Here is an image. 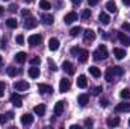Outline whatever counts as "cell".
Wrapping results in <instances>:
<instances>
[{
    "mask_svg": "<svg viewBox=\"0 0 130 129\" xmlns=\"http://www.w3.org/2000/svg\"><path fill=\"white\" fill-rule=\"evenodd\" d=\"M94 59L95 61H101V59H106L107 58V49H106V46L104 44H101V46H98V49L94 52Z\"/></svg>",
    "mask_w": 130,
    "mask_h": 129,
    "instance_id": "6da1fadb",
    "label": "cell"
},
{
    "mask_svg": "<svg viewBox=\"0 0 130 129\" xmlns=\"http://www.w3.org/2000/svg\"><path fill=\"white\" fill-rule=\"evenodd\" d=\"M14 88L17 91H26V90H29V82H26V81H17L14 84Z\"/></svg>",
    "mask_w": 130,
    "mask_h": 129,
    "instance_id": "7a4b0ae2",
    "label": "cell"
},
{
    "mask_svg": "<svg viewBox=\"0 0 130 129\" xmlns=\"http://www.w3.org/2000/svg\"><path fill=\"white\" fill-rule=\"evenodd\" d=\"M117 112H130V103L129 102H121L115 106Z\"/></svg>",
    "mask_w": 130,
    "mask_h": 129,
    "instance_id": "3957f363",
    "label": "cell"
},
{
    "mask_svg": "<svg viewBox=\"0 0 130 129\" xmlns=\"http://www.w3.org/2000/svg\"><path fill=\"white\" fill-rule=\"evenodd\" d=\"M95 40V32L94 31H91V29H88V31H85L83 32V41L88 44V43H92Z\"/></svg>",
    "mask_w": 130,
    "mask_h": 129,
    "instance_id": "277c9868",
    "label": "cell"
},
{
    "mask_svg": "<svg viewBox=\"0 0 130 129\" xmlns=\"http://www.w3.org/2000/svg\"><path fill=\"white\" fill-rule=\"evenodd\" d=\"M70 87H71V82H70L67 78L61 79V82H59V91H61V93H67V91L70 90Z\"/></svg>",
    "mask_w": 130,
    "mask_h": 129,
    "instance_id": "5b68a950",
    "label": "cell"
},
{
    "mask_svg": "<svg viewBox=\"0 0 130 129\" xmlns=\"http://www.w3.org/2000/svg\"><path fill=\"white\" fill-rule=\"evenodd\" d=\"M21 123H23V126H30L33 123V115L29 114V112L23 114V115H21Z\"/></svg>",
    "mask_w": 130,
    "mask_h": 129,
    "instance_id": "8992f818",
    "label": "cell"
},
{
    "mask_svg": "<svg viewBox=\"0 0 130 129\" xmlns=\"http://www.w3.org/2000/svg\"><path fill=\"white\" fill-rule=\"evenodd\" d=\"M36 24H38V20H36L35 17H30V15H29V17L26 18V21H24V28H26V29H33Z\"/></svg>",
    "mask_w": 130,
    "mask_h": 129,
    "instance_id": "52a82bcc",
    "label": "cell"
},
{
    "mask_svg": "<svg viewBox=\"0 0 130 129\" xmlns=\"http://www.w3.org/2000/svg\"><path fill=\"white\" fill-rule=\"evenodd\" d=\"M41 41H42V36L39 33H35V35L29 36V44L30 46H38V44H41Z\"/></svg>",
    "mask_w": 130,
    "mask_h": 129,
    "instance_id": "ba28073f",
    "label": "cell"
},
{
    "mask_svg": "<svg viewBox=\"0 0 130 129\" xmlns=\"http://www.w3.org/2000/svg\"><path fill=\"white\" fill-rule=\"evenodd\" d=\"M48 49H50L52 52H56V50L59 49V40H58V38H50V40H48Z\"/></svg>",
    "mask_w": 130,
    "mask_h": 129,
    "instance_id": "9c48e42d",
    "label": "cell"
},
{
    "mask_svg": "<svg viewBox=\"0 0 130 129\" xmlns=\"http://www.w3.org/2000/svg\"><path fill=\"white\" fill-rule=\"evenodd\" d=\"M38 91H39V93H42V94H50V93H53V88H52L50 85L39 84V85H38Z\"/></svg>",
    "mask_w": 130,
    "mask_h": 129,
    "instance_id": "30bf717a",
    "label": "cell"
},
{
    "mask_svg": "<svg viewBox=\"0 0 130 129\" xmlns=\"http://www.w3.org/2000/svg\"><path fill=\"white\" fill-rule=\"evenodd\" d=\"M62 70H64L67 74H74V67H73V64H71L70 61H64V64H62Z\"/></svg>",
    "mask_w": 130,
    "mask_h": 129,
    "instance_id": "8fae6325",
    "label": "cell"
},
{
    "mask_svg": "<svg viewBox=\"0 0 130 129\" xmlns=\"http://www.w3.org/2000/svg\"><path fill=\"white\" fill-rule=\"evenodd\" d=\"M76 20H77V14H76V12H68V14L64 17L65 24H71V23L76 21Z\"/></svg>",
    "mask_w": 130,
    "mask_h": 129,
    "instance_id": "7c38bea8",
    "label": "cell"
},
{
    "mask_svg": "<svg viewBox=\"0 0 130 129\" xmlns=\"http://www.w3.org/2000/svg\"><path fill=\"white\" fill-rule=\"evenodd\" d=\"M64 106H65V102H64V100L56 102V105H55V115H61V114L64 112Z\"/></svg>",
    "mask_w": 130,
    "mask_h": 129,
    "instance_id": "4fadbf2b",
    "label": "cell"
},
{
    "mask_svg": "<svg viewBox=\"0 0 130 129\" xmlns=\"http://www.w3.org/2000/svg\"><path fill=\"white\" fill-rule=\"evenodd\" d=\"M77 87L79 88H86L88 87V81H86V76L85 74H80L77 78Z\"/></svg>",
    "mask_w": 130,
    "mask_h": 129,
    "instance_id": "5bb4252c",
    "label": "cell"
},
{
    "mask_svg": "<svg viewBox=\"0 0 130 129\" xmlns=\"http://www.w3.org/2000/svg\"><path fill=\"white\" fill-rule=\"evenodd\" d=\"M118 40L121 41V44H124V46H130V36H127L124 32H118Z\"/></svg>",
    "mask_w": 130,
    "mask_h": 129,
    "instance_id": "9a60e30c",
    "label": "cell"
},
{
    "mask_svg": "<svg viewBox=\"0 0 130 129\" xmlns=\"http://www.w3.org/2000/svg\"><path fill=\"white\" fill-rule=\"evenodd\" d=\"M41 21H42L44 24L50 26V24H53V15H50V14H42V15H41Z\"/></svg>",
    "mask_w": 130,
    "mask_h": 129,
    "instance_id": "2e32d148",
    "label": "cell"
},
{
    "mask_svg": "<svg viewBox=\"0 0 130 129\" xmlns=\"http://www.w3.org/2000/svg\"><path fill=\"white\" fill-rule=\"evenodd\" d=\"M113 56H115L117 59H123V58L126 56V50H124V49H118V47H115V49H113Z\"/></svg>",
    "mask_w": 130,
    "mask_h": 129,
    "instance_id": "e0dca14e",
    "label": "cell"
},
{
    "mask_svg": "<svg viewBox=\"0 0 130 129\" xmlns=\"http://www.w3.org/2000/svg\"><path fill=\"white\" fill-rule=\"evenodd\" d=\"M11 102H12V105H15L17 108L23 106V100H21V97L17 96V94H12V96H11Z\"/></svg>",
    "mask_w": 130,
    "mask_h": 129,
    "instance_id": "ac0fdd59",
    "label": "cell"
},
{
    "mask_svg": "<svg viewBox=\"0 0 130 129\" xmlns=\"http://www.w3.org/2000/svg\"><path fill=\"white\" fill-rule=\"evenodd\" d=\"M106 123H107V126H109V128H115V126H118V125H120V119H118V117H109Z\"/></svg>",
    "mask_w": 130,
    "mask_h": 129,
    "instance_id": "d6986e66",
    "label": "cell"
},
{
    "mask_svg": "<svg viewBox=\"0 0 130 129\" xmlns=\"http://www.w3.org/2000/svg\"><path fill=\"white\" fill-rule=\"evenodd\" d=\"M77 102H79L80 106H85V105H88V102H89V96H88V94H80V96L77 97Z\"/></svg>",
    "mask_w": 130,
    "mask_h": 129,
    "instance_id": "ffe728a7",
    "label": "cell"
},
{
    "mask_svg": "<svg viewBox=\"0 0 130 129\" xmlns=\"http://www.w3.org/2000/svg\"><path fill=\"white\" fill-rule=\"evenodd\" d=\"M88 55H89V53H88V50H82V49H80V52H79L77 58H79V61H80V62H86V61H88Z\"/></svg>",
    "mask_w": 130,
    "mask_h": 129,
    "instance_id": "44dd1931",
    "label": "cell"
},
{
    "mask_svg": "<svg viewBox=\"0 0 130 129\" xmlns=\"http://www.w3.org/2000/svg\"><path fill=\"white\" fill-rule=\"evenodd\" d=\"M33 111H35V114H36V115H44V114H45V105H44V103L36 105Z\"/></svg>",
    "mask_w": 130,
    "mask_h": 129,
    "instance_id": "7402d4cb",
    "label": "cell"
},
{
    "mask_svg": "<svg viewBox=\"0 0 130 129\" xmlns=\"http://www.w3.org/2000/svg\"><path fill=\"white\" fill-rule=\"evenodd\" d=\"M98 20H100L103 24H109V23H110V18H109V15H107L106 12H100V15H98Z\"/></svg>",
    "mask_w": 130,
    "mask_h": 129,
    "instance_id": "603a6c76",
    "label": "cell"
},
{
    "mask_svg": "<svg viewBox=\"0 0 130 129\" xmlns=\"http://www.w3.org/2000/svg\"><path fill=\"white\" fill-rule=\"evenodd\" d=\"M26 56H27V55H26L24 52H18V53L15 55V61H17L18 64H23V62L26 61Z\"/></svg>",
    "mask_w": 130,
    "mask_h": 129,
    "instance_id": "cb8c5ba5",
    "label": "cell"
},
{
    "mask_svg": "<svg viewBox=\"0 0 130 129\" xmlns=\"http://www.w3.org/2000/svg\"><path fill=\"white\" fill-rule=\"evenodd\" d=\"M113 76H115V74H113L112 67H110V68H107V70H106V74H104L106 81H107V82H113Z\"/></svg>",
    "mask_w": 130,
    "mask_h": 129,
    "instance_id": "d4e9b609",
    "label": "cell"
},
{
    "mask_svg": "<svg viewBox=\"0 0 130 129\" xmlns=\"http://www.w3.org/2000/svg\"><path fill=\"white\" fill-rule=\"evenodd\" d=\"M39 8H41L42 11H48V9L52 8V5H50L48 0H41V2H39Z\"/></svg>",
    "mask_w": 130,
    "mask_h": 129,
    "instance_id": "484cf974",
    "label": "cell"
},
{
    "mask_svg": "<svg viewBox=\"0 0 130 129\" xmlns=\"http://www.w3.org/2000/svg\"><path fill=\"white\" fill-rule=\"evenodd\" d=\"M29 76H30L32 79H36V78L39 76V68H36V67L29 68Z\"/></svg>",
    "mask_w": 130,
    "mask_h": 129,
    "instance_id": "4316f807",
    "label": "cell"
},
{
    "mask_svg": "<svg viewBox=\"0 0 130 129\" xmlns=\"http://www.w3.org/2000/svg\"><path fill=\"white\" fill-rule=\"evenodd\" d=\"M106 9L109 11V12H117V5H115V2H107L106 3Z\"/></svg>",
    "mask_w": 130,
    "mask_h": 129,
    "instance_id": "83f0119b",
    "label": "cell"
},
{
    "mask_svg": "<svg viewBox=\"0 0 130 129\" xmlns=\"http://www.w3.org/2000/svg\"><path fill=\"white\" fill-rule=\"evenodd\" d=\"M6 26L11 28V29H15V28L18 26V21H17L15 18H9V20H6Z\"/></svg>",
    "mask_w": 130,
    "mask_h": 129,
    "instance_id": "f1b7e54d",
    "label": "cell"
},
{
    "mask_svg": "<svg viewBox=\"0 0 130 129\" xmlns=\"http://www.w3.org/2000/svg\"><path fill=\"white\" fill-rule=\"evenodd\" d=\"M89 73L94 76V78H98L100 74H101V71L98 70V67H95V65H92V67H89Z\"/></svg>",
    "mask_w": 130,
    "mask_h": 129,
    "instance_id": "f546056e",
    "label": "cell"
},
{
    "mask_svg": "<svg viewBox=\"0 0 130 129\" xmlns=\"http://www.w3.org/2000/svg\"><path fill=\"white\" fill-rule=\"evenodd\" d=\"M80 32H82V28H80V26H74V28H71L70 35H71V36H77Z\"/></svg>",
    "mask_w": 130,
    "mask_h": 129,
    "instance_id": "4dcf8cb0",
    "label": "cell"
},
{
    "mask_svg": "<svg viewBox=\"0 0 130 129\" xmlns=\"http://www.w3.org/2000/svg\"><path fill=\"white\" fill-rule=\"evenodd\" d=\"M120 96L123 97V99H130V88H124V90H121Z\"/></svg>",
    "mask_w": 130,
    "mask_h": 129,
    "instance_id": "1f68e13d",
    "label": "cell"
},
{
    "mask_svg": "<svg viewBox=\"0 0 130 129\" xmlns=\"http://www.w3.org/2000/svg\"><path fill=\"white\" fill-rule=\"evenodd\" d=\"M112 70H113V74H117V76H123V73H124V70L121 67H112Z\"/></svg>",
    "mask_w": 130,
    "mask_h": 129,
    "instance_id": "d6a6232c",
    "label": "cell"
},
{
    "mask_svg": "<svg viewBox=\"0 0 130 129\" xmlns=\"http://www.w3.org/2000/svg\"><path fill=\"white\" fill-rule=\"evenodd\" d=\"M89 91H91L92 94H100V93H103V88H101V87H92Z\"/></svg>",
    "mask_w": 130,
    "mask_h": 129,
    "instance_id": "836d02e7",
    "label": "cell"
},
{
    "mask_svg": "<svg viewBox=\"0 0 130 129\" xmlns=\"http://www.w3.org/2000/svg\"><path fill=\"white\" fill-rule=\"evenodd\" d=\"M82 18H83V20H88V18H91V11H89V9H85V11L82 12Z\"/></svg>",
    "mask_w": 130,
    "mask_h": 129,
    "instance_id": "e575fe53",
    "label": "cell"
},
{
    "mask_svg": "<svg viewBox=\"0 0 130 129\" xmlns=\"http://www.w3.org/2000/svg\"><path fill=\"white\" fill-rule=\"evenodd\" d=\"M15 41H17V44H20V46H21V44L24 43V36H23V35H17Z\"/></svg>",
    "mask_w": 130,
    "mask_h": 129,
    "instance_id": "d590c367",
    "label": "cell"
},
{
    "mask_svg": "<svg viewBox=\"0 0 130 129\" xmlns=\"http://www.w3.org/2000/svg\"><path fill=\"white\" fill-rule=\"evenodd\" d=\"M8 74H9V76H15V74H17V68L9 67V68H8Z\"/></svg>",
    "mask_w": 130,
    "mask_h": 129,
    "instance_id": "8d00e7d4",
    "label": "cell"
},
{
    "mask_svg": "<svg viewBox=\"0 0 130 129\" xmlns=\"http://www.w3.org/2000/svg\"><path fill=\"white\" fill-rule=\"evenodd\" d=\"M79 52H80V49H79V47H71V55L77 56V55H79Z\"/></svg>",
    "mask_w": 130,
    "mask_h": 129,
    "instance_id": "74e56055",
    "label": "cell"
},
{
    "mask_svg": "<svg viewBox=\"0 0 130 129\" xmlns=\"http://www.w3.org/2000/svg\"><path fill=\"white\" fill-rule=\"evenodd\" d=\"M121 28H123V31L130 32V23H127V21H126V23H123V26H121Z\"/></svg>",
    "mask_w": 130,
    "mask_h": 129,
    "instance_id": "f35d334b",
    "label": "cell"
},
{
    "mask_svg": "<svg viewBox=\"0 0 130 129\" xmlns=\"http://www.w3.org/2000/svg\"><path fill=\"white\" fill-rule=\"evenodd\" d=\"M5 88H6L5 82H0V96H3V94H5Z\"/></svg>",
    "mask_w": 130,
    "mask_h": 129,
    "instance_id": "ab89813d",
    "label": "cell"
},
{
    "mask_svg": "<svg viewBox=\"0 0 130 129\" xmlns=\"http://www.w3.org/2000/svg\"><path fill=\"white\" fill-rule=\"evenodd\" d=\"M6 122H8V117H6L5 114H2V115H0V125H3V123H6Z\"/></svg>",
    "mask_w": 130,
    "mask_h": 129,
    "instance_id": "60d3db41",
    "label": "cell"
},
{
    "mask_svg": "<svg viewBox=\"0 0 130 129\" xmlns=\"http://www.w3.org/2000/svg\"><path fill=\"white\" fill-rule=\"evenodd\" d=\"M30 64L32 65H38L39 64V58H32V59H30Z\"/></svg>",
    "mask_w": 130,
    "mask_h": 129,
    "instance_id": "b9f144b4",
    "label": "cell"
},
{
    "mask_svg": "<svg viewBox=\"0 0 130 129\" xmlns=\"http://www.w3.org/2000/svg\"><path fill=\"white\" fill-rule=\"evenodd\" d=\"M107 103H109L107 99H100V105H101V106H107Z\"/></svg>",
    "mask_w": 130,
    "mask_h": 129,
    "instance_id": "7bdbcfd3",
    "label": "cell"
},
{
    "mask_svg": "<svg viewBox=\"0 0 130 129\" xmlns=\"http://www.w3.org/2000/svg\"><path fill=\"white\" fill-rule=\"evenodd\" d=\"M92 125H94V122H92L91 119H88V120H85V126H88V128H89V126H92Z\"/></svg>",
    "mask_w": 130,
    "mask_h": 129,
    "instance_id": "ee69618b",
    "label": "cell"
},
{
    "mask_svg": "<svg viewBox=\"0 0 130 129\" xmlns=\"http://www.w3.org/2000/svg\"><path fill=\"white\" fill-rule=\"evenodd\" d=\"M21 15H23V17H27V15H29V11H27V9H21Z\"/></svg>",
    "mask_w": 130,
    "mask_h": 129,
    "instance_id": "f6af8a7d",
    "label": "cell"
},
{
    "mask_svg": "<svg viewBox=\"0 0 130 129\" xmlns=\"http://www.w3.org/2000/svg\"><path fill=\"white\" fill-rule=\"evenodd\" d=\"M88 3H89L91 6H94V5H97L98 3V0H88Z\"/></svg>",
    "mask_w": 130,
    "mask_h": 129,
    "instance_id": "bcb514c9",
    "label": "cell"
},
{
    "mask_svg": "<svg viewBox=\"0 0 130 129\" xmlns=\"http://www.w3.org/2000/svg\"><path fill=\"white\" fill-rule=\"evenodd\" d=\"M48 64H50V67H52V70H53V71H55V70H58V68H56V65H55V62L48 61Z\"/></svg>",
    "mask_w": 130,
    "mask_h": 129,
    "instance_id": "7dc6e473",
    "label": "cell"
},
{
    "mask_svg": "<svg viewBox=\"0 0 130 129\" xmlns=\"http://www.w3.org/2000/svg\"><path fill=\"white\" fill-rule=\"evenodd\" d=\"M71 2H73L74 5H80V3H82V0H71Z\"/></svg>",
    "mask_w": 130,
    "mask_h": 129,
    "instance_id": "c3c4849f",
    "label": "cell"
},
{
    "mask_svg": "<svg viewBox=\"0 0 130 129\" xmlns=\"http://www.w3.org/2000/svg\"><path fill=\"white\" fill-rule=\"evenodd\" d=\"M123 3H124V5H127V6H130V0H123Z\"/></svg>",
    "mask_w": 130,
    "mask_h": 129,
    "instance_id": "681fc988",
    "label": "cell"
},
{
    "mask_svg": "<svg viewBox=\"0 0 130 129\" xmlns=\"http://www.w3.org/2000/svg\"><path fill=\"white\" fill-rule=\"evenodd\" d=\"M3 11H5V9H3V8L0 6V17H2V14H3Z\"/></svg>",
    "mask_w": 130,
    "mask_h": 129,
    "instance_id": "f907efd6",
    "label": "cell"
},
{
    "mask_svg": "<svg viewBox=\"0 0 130 129\" xmlns=\"http://www.w3.org/2000/svg\"><path fill=\"white\" fill-rule=\"evenodd\" d=\"M23 2H26V3H30V2H32V0H23Z\"/></svg>",
    "mask_w": 130,
    "mask_h": 129,
    "instance_id": "816d5d0a",
    "label": "cell"
},
{
    "mask_svg": "<svg viewBox=\"0 0 130 129\" xmlns=\"http://www.w3.org/2000/svg\"><path fill=\"white\" fill-rule=\"evenodd\" d=\"M2 61H3V59H2V55H0V64H2Z\"/></svg>",
    "mask_w": 130,
    "mask_h": 129,
    "instance_id": "f5cc1de1",
    "label": "cell"
},
{
    "mask_svg": "<svg viewBox=\"0 0 130 129\" xmlns=\"http://www.w3.org/2000/svg\"><path fill=\"white\" fill-rule=\"evenodd\" d=\"M129 126H130V120H129Z\"/></svg>",
    "mask_w": 130,
    "mask_h": 129,
    "instance_id": "db71d44e",
    "label": "cell"
},
{
    "mask_svg": "<svg viewBox=\"0 0 130 129\" xmlns=\"http://www.w3.org/2000/svg\"><path fill=\"white\" fill-rule=\"evenodd\" d=\"M5 2H9V0H5Z\"/></svg>",
    "mask_w": 130,
    "mask_h": 129,
    "instance_id": "11a10c76",
    "label": "cell"
}]
</instances>
